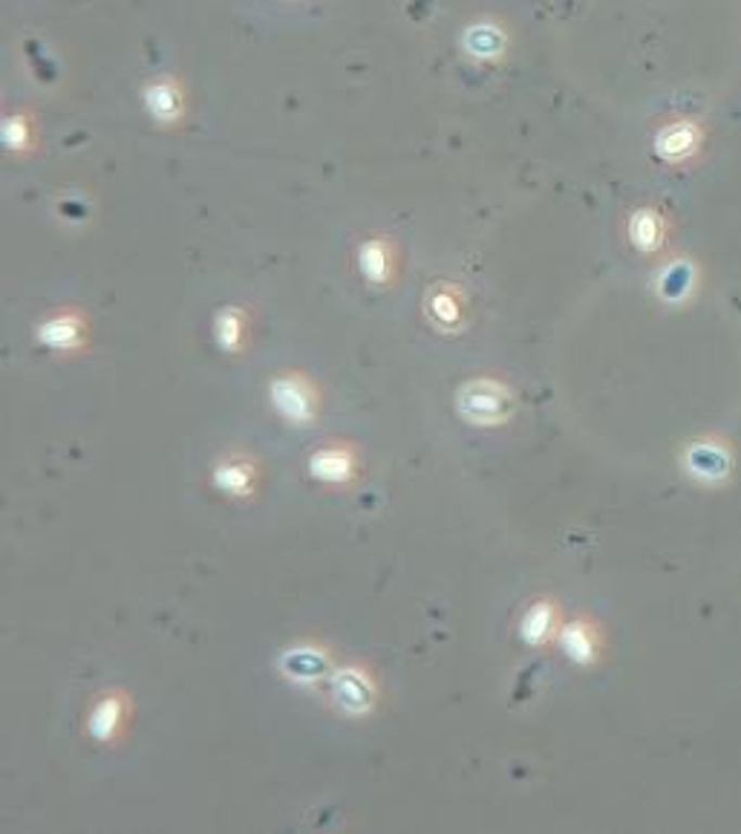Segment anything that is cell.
<instances>
[{
  "label": "cell",
  "instance_id": "cell-1",
  "mask_svg": "<svg viewBox=\"0 0 741 834\" xmlns=\"http://www.w3.org/2000/svg\"><path fill=\"white\" fill-rule=\"evenodd\" d=\"M516 410L514 390L494 376H476L456 390V414L473 428H499Z\"/></svg>",
  "mask_w": 741,
  "mask_h": 834
},
{
  "label": "cell",
  "instance_id": "cell-2",
  "mask_svg": "<svg viewBox=\"0 0 741 834\" xmlns=\"http://www.w3.org/2000/svg\"><path fill=\"white\" fill-rule=\"evenodd\" d=\"M329 705L346 719H370L379 710V675L363 661H346L335 667L327 682Z\"/></svg>",
  "mask_w": 741,
  "mask_h": 834
},
{
  "label": "cell",
  "instance_id": "cell-3",
  "mask_svg": "<svg viewBox=\"0 0 741 834\" xmlns=\"http://www.w3.org/2000/svg\"><path fill=\"white\" fill-rule=\"evenodd\" d=\"M269 405L292 428H312L323 410V396L304 370H280L269 381Z\"/></svg>",
  "mask_w": 741,
  "mask_h": 834
},
{
  "label": "cell",
  "instance_id": "cell-4",
  "mask_svg": "<svg viewBox=\"0 0 741 834\" xmlns=\"http://www.w3.org/2000/svg\"><path fill=\"white\" fill-rule=\"evenodd\" d=\"M133 719V699L122 687H107L87 710L85 731L95 745H118Z\"/></svg>",
  "mask_w": 741,
  "mask_h": 834
},
{
  "label": "cell",
  "instance_id": "cell-5",
  "mask_svg": "<svg viewBox=\"0 0 741 834\" xmlns=\"http://www.w3.org/2000/svg\"><path fill=\"white\" fill-rule=\"evenodd\" d=\"M306 473H309V480L320 482L327 489H346L361 473V454L346 439H329L309 454Z\"/></svg>",
  "mask_w": 741,
  "mask_h": 834
},
{
  "label": "cell",
  "instance_id": "cell-6",
  "mask_svg": "<svg viewBox=\"0 0 741 834\" xmlns=\"http://www.w3.org/2000/svg\"><path fill=\"white\" fill-rule=\"evenodd\" d=\"M278 670L289 684L315 691V687L329 682V675L335 670V661H332V653L323 644L304 641V644H292V647L280 653Z\"/></svg>",
  "mask_w": 741,
  "mask_h": 834
},
{
  "label": "cell",
  "instance_id": "cell-7",
  "mask_svg": "<svg viewBox=\"0 0 741 834\" xmlns=\"http://www.w3.org/2000/svg\"><path fill=\"white\" fill-rule=\"evenodd\" d=\"M90 338V320L78 306L59 309L35 327V341L52 353H81Z\"/></svg>",
  "mask_w": 741,
  "mask_h": 834
},
{
  "label": "cell",
  "instance_id": "cell-8",
  "mask_svg": "<svg viewBox=\"0 0 741 834\" xmlns=\"http://www.w3.org/2000/svg\"><path fill=\"white\" fill-rule=\"evenodd\" d=\"M212 485L231 500H254L260 491V465L254 456H245L240 451L219 456L212 465Z\"/></svg>",
  "mask_w": 741,
  "mask_h": 834
},
{
  "label": "cell",
  "instance_id": "cell-9",
  "mask_svg": "<svg viewBox=\"0 0 741 834\" xmlns=\"http://www.w3.org/2000/svg\"><path fill=\"white\" fill-rule=\"evenodd\" d=\"M557 641H560L565 658L577 667L598 665L600 653H603V632L589 618H574V621L563 624Z\"/></svg>",
  "mask_w": 741,
  "mask_h": 834
},
{
  "label": "cell",
  "instance_id": "cell-10",
  "mask_svg": "<svg viewBox=\"0 0 741 834\" xmlns=\"http://www.w3.org/2000/svg\"><path fill=\"white\" fill-rule=\"evenodd\" d=\"M355 263L370 287H387L398 271V252L389 237H370L358 245Z\"/></svg>",
  "mask_w": 741,
  "mask_h": 834
},
{
  "label": "cell",
  "instance_id": "cell-11",
  "mask_svg": "<svg viewBox=\"0 0 741 834\" xmlns=\"http://www.w3.org/2000/svg\"><path fill=\"white\" fill-rule=\"evenodd\" d=\"M560 630H563V618H560V607L551 598H537L534 604H528L520 618V639L528 647H546L557 641Z\"/></svg>",
  "mask_w": 741,
  "mask_h": 834
},
{
  "label": "cell",
  "instance_id": "cell-12",
  "mask_svg": "<svg viewBox=\"0 0 741 834\" xmlns=\"http://www.w3.org/2000/svg\"><path fill=\"white\" fill-rule=\"evenodd\" d=\"M424 315L442 332H459L464 329V292L456 283H436L427 292Z\"/></svg>",
  "mask_w": 741,
  "mask_h": 834
},
{
  "label": "cell",
  "instance_id": "cell-13",
  "mask_svg": "<svg viewBox=\"0 0 741 834\" xmlns=\"http://www.w3.org/2000/svg\"><path fill=\"white\" fill-rule=\"evenodd\" d=\"M701 139V127L690 118H681V122H673V125H666L664 130H657L655 136V156L657 160L669 162V165H681L690 156H695L699 151Z\"/></svg>",
  "mask_w": 741,
  "mask_h": 834
},
{
  "label": "cell",
  "instance_id": "cell-14",
  "mask_svg": "<svg viewBox=\"0 0 741 834\" xmlns=\"http://www.w3.org/2000/svg\"><path fill=\"white\" fill-rule=\"evenodd\" d=\"M142 102L159 125H174L186 113V93L174 76L153 78L151 85L144 87Z\"/></svg>",
  "mask_w": 741,
  "mask_h": 834
},
{
  "label": "cell",
  "instance_id": "cell-15",
  "mask_svg": "<svg viewBox=\"0 0 741 834\" xmlns=\"http://www.w3.org/2000/svg\"><path fill=\"white\" fill-rule=\"evenodd\" d=\"M214 344L226 355H240L252 338V318L243 306H222L214 315Z\"/></svg>",
  "mask_w": 741,
  "mask_h": 834
},
{
  "label": "cell",
  "instance_id": "cell-16",
  "mask_svg": "<svg viewBox=\"0 0 741 834\" xmlns=\"http://www.w3.org/2000/svg\"><path fill=\"white\" fill-rule=\"evenodd\" d=\"M462 50L480 61L497 59L506 52V33L497 24H471L462 35Z\"/></svg>",
  "mask_w": 741,
  "mask_h": 834
},
{
  "label": "cell",
  "instance_id": "cell-17",
  "mask_svg": "<svg viewBox=\"0 0 741 834\" xmlns=\"http://www.w3.org/2000/svg\"><path fill=\"white\" fill-rule=\"evenodd\" d=\"M666 237V226L661 214L652 208H640L635 211L633 219H629V240L638 252H655L661 249Z\"/></svg>",
  "mask_w": 741,
  "mask_h": 834
},
{
  "label": "cell",
  "instance_id": "cell-18",
  "mask_svg": "<svg viewBox=\"0 0 741 834\" xmlns=\"http://www.w3.org/2000/svg\"><path fill=\"white\" fill-rule=\"evenodd\" d=\"M35 142V130H33V118L26 116V113H12L3 122V144H7V151L21 153L29 151Z\"/></svg>",
  "mask_w": 741,
  "mask_h": 834
},
{
  "label": "cell",
  "instance_id": "cell-19",
  "mask_svg": "<svg viewBox=\"0 0 741 834\" xmlns=\"http://www.w3.org/2000/svg\"><path fill=\"white\" fill-rule=\"evenodd\" d=\"M692 283V269L687 263H673L666 269L664 280H661V295L669 298V301H678V298L687 295V289Z\"/></svg>",
  "mask_w": 741,
  "mask_h": 834
},
{
  "label": "cell",
  "instance_id": "cell-20",
  "mask_svg": "<svg viewBox=\"0 0 741 834\" xmlns=\"http://www.w3.org/2000/svg\"><path fill=\"white\" fill-rule=\"evenodd\" d=\"M690 468L701 477H716V473L727 471V459L716 451H707V447H695L690 454Z\"/></svg>",
  "mask_w": 741,
  "mask_h": 834
}]
</instances>
